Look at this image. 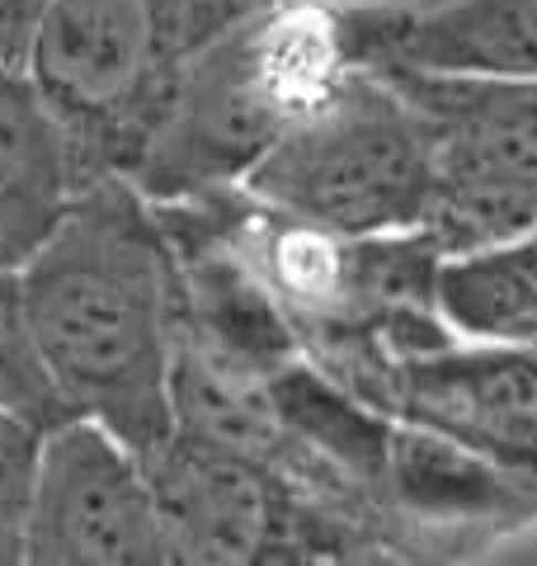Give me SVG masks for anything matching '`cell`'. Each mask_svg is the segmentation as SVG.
Returning <instances> with one entry per match:
<instances>
[{"label": "cell", "mask_w": 537, "mask_h": 566, "mask_svg": "<svg viewBox=\"0 0 537 566\" xmlns=\"http://www.w3.org/2000/svg\"><path fill=\"white\" fill-rule=\"evenodd\" d=\"M20 307L62 416L141 458L175 434L179 279L151 199L123 175L85 180L20 270Z\"/></svg>", "instance_id": "6da1fadb"}, {"label": "cell", "mask_w": 537, "mask_h": 566, "mask_svg": "<svg viewBox=\"0 0 537 566\" xmlns=\"http://www.w3.org/2000/svg\"><path fill=\"white\" fill-rule=\"evenodd\" d=\"M354 62L330 0H264L179 71L128 180L151 203L236 189Z\"/></svg>", "instance_id": "7a4b0ae2"}, {"label": "cell", "mask_w": 537, "mask_h": 566, "mask_svg": "<svg viewBox=\"0 0 537 566\" xmlns=\"http://www.w3.org/2000/svg\"><path fill=\"white\" fill-rule=\"evenodd\" d=\"M264 0H48L24 71L57 118L81 185L141 161L179 71Z\"/></svg>", "instance_id": "3957f363"}, {"label": "cell", "mask_w": 537, "mask_h": 566, "mask_svg": "<svg viewBox=\"0 0 537 566\" xmlns=\"http://www.w3.org/2000/svg\"><path fill=\"white\" fill-rule=\"evenodd\" d=\"M260 203L345 237L410 232L429 218L434 156L420 109L391 76L349 66L245 175Z\"/></svg>", "instance_id": "277c9868"}, {"label": "cell", "mask_w": 537, "mask_h": 566, "mask_svg": "<svg viewBox=\"0 0 537 566\" xmlns=\"http://www.w3.org/2000/svg\"><path fill=\"white\" fill-rule=\"evenodd\" d=\"M420 109L434 156L424 232L453 251L505 241L537 222V81L382 71Z\"/></svg>", "instance_id": "5b68a950"}, {"label": "cell", "mask_w": 537, "mask_h": 566, "mask_svg": "<svg viewBox=\"0 0 537 566\" xmlns=\"http://www.w3.org/2000/svg\"><path fill=\"white\" fill-rule=\"evenodd\" d=\"M33 566H166L147 458L114 430L66 416L43 430L29 520Z\"/></svg>", "instance_id": "8992f818"}, {"label": "cell", "mask_w": 537, "mask_h": 566, "mask_svg": "<svg viewBox=\"0 0 537 566\" xmlns=\"http://www.w3.org/2000/svg\"><path fill=\"white\" fill-rule=\"evenodd\" d=\"M382 510L397 562H472L537 524V476L397 420Z\"/></svg>", "instance_id": "52a82bcc"}, {"label": "cell", "mask_w": 537, "mask_h": 566, "mask_svg": "<svg viewBox=\"0 0 537 566\" xmlns=\"http://www.w3.org/2000/svg\"><path fill=\"white\" fill-rule=\"evenodd\" d=\"M391 420L537 476V340H467L397 354L372 397Z\"/></svg>", "instance_id": "ba28073f"}, {"label": "cell", "mask_w": 537, "mask_h": 566, "mask_svg": "<svg viewBox=\"0 0 537 566\" xmlns=\"http://www.w3.org/2000/svg\"><path fill=\"white\" fill-rule=\"evenodd\" d=\"M339 24L354 66L537 81V0L354 6Z\"/></svg>", "instance_id": "9c48e42d"}, {"label": "cell", "mask_w": 537, "mask_h": 566, "mask_svg": "<svg viewBox=\"0 0 537 566\" xmlns=\"http://www.w3.org/2000/svg\"><path fill=\"white\" fill-rule=\"evenodd\" d=\"M81 175L29 71L0 62V270H20L57 227Z\"/></svg>", "instance_id": "30bf717a"}, {"label": "cell", "mask_w": 537, "mask_h": 566, "mask_svg": "<svg viewBox=\"0 0 537 566\" xmlns=\"http://www.w3.org/2000/svg\"><path fill=\"white\" fill-rule=\"evenodd\" d=\"M439 312L467 340H537V222L439 264Z\"/></svg>", "instance_id": "8fae6325"}, {"label": "cell", "mask_w": 537, "mask_h": 566, "mask_svg": "<svg viewBox=\"0 0 537 566\" xmlns=\"http://www.w3.org/2000/svg\"><path fill=\"white\" fill-rule=\"evenodd\" d=\"M43 430V420L0 406V566L29 562V520L33 486H39Z\"/></svg>", "instance_id": "7c38bea8"}, {"label": "cell", "mask_w": 537, "mask_h": 566, "mask_svg": "<svg viewBox=\"0 0 537 566\" xmlns=\"http://www.w3.org/2000/svg\"><path fill=\"white\" fill-rule=\"evenodd\" d=\"M0 406H14V411L43 424L66 420L39 359H33L24 307H20V274L14 270H0Z\"/></svg>", "instance_id": "4fadbf2b"}, {"label": "cell", "mask_w": 537, "mask_h": 566, "mask_svg": "<svg viewBox=\"0 0 537 566\" xmlns=\"http://www.w3.org/2000/svg\"><path fill=\"white\" fill-rule=\"evenodd\" d=\"M48 10V0H0V62L24 66V52L33 43V29H39Z\"/></svg>", "instance_id": "5bb4252c"}, {"label": "cell", "mask_w": 537, "mask_h": 566, "mask_svg": "<svg viewBox=\"0 0 537 566\" xmlns=\"http://www.w3.org/2000/svg\"><path fill=\"white\" fill-rule=\"evenodd\" d=\"M339 10H354V6H415V0H330Z\"/></svg>", "instance_id": "9a60e30c"}]
</instances>
